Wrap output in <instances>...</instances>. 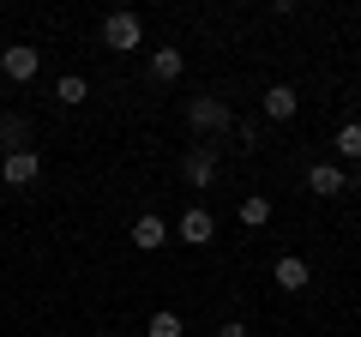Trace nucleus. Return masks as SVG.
<instances>
[{
  "mask_svg": "<svg viewBox=\"0 0 361 337\" xmlns=\"http://www.w3.org/2000/svg\"><path fill=\"white\" fill-rule=\"evenodd\" d=\"M211 235H217V217H211L205 205H193V211H180V241H187V247H205Z\"/></svg>",
  "mask_w": 361,
  "mask_h": 337,
  "instance_id": "obj_7",
  "label": "nucleus"
},
{
  "mask_svg": "<svg viewBox=\"0 0 361 337\" xmlns=\"http://www.w3.org/2000/svg\"><path fill=\"white\" fill-rule=\"evenodd\" d=\"M18 139H25V121L6 115V121H0V145H18Z\"/></svg>",
  "mask_w": 361,
  "mask_h": 337,
  "instance_id": "obj_16",
  "label": "nucleus"
},
{
  "mask_svg": "<svg viewBox=\"0 0 361 337\" xmlns=\"http://www.w3.org/2000/svg\"><path fill=\"white\" fill-rule=\"evenodd\" d=\"M42 66V49H30V42H13V49H0V73L13 78V85H30Z\"/></svg>",
  "mask_w": 361,
  "mask_h": 337,
  "instance_id": "obj_2",
  "label": "nucleus"
},
{
  "mask_svg": "<svg viewBox=\"0 0 361 337\" xmlns=\"http://www.w3.org/2000/svg\"><path fill=\"white\" fill-rule=\"evenodd\" d=\"M0 151H6V145H0Z\"/></svg>",
  "mask_w": 361,
  "mask_h": 337,
  "instance_id": "obj_20",
  "label": "nucleus"
},
{
  "mask_svg": "<svg viewBox=\"0 0 361 337\" xmlns=\"http://www.w3.org/2000/svg\"><path fill=\"white\" fill-rule=\"evenodd\" d=\"M217 337H247V325H241V319H229V325H217Z\"/></svg>",
  "mask_w": 361,
  "mask_h": 337,
  "instance_id": "obj_18",
  "label": "nucleus"
},
{
  "mask_svg": "<svg viewBox=\"0 0 361 337\" xmlns=\"http://www.w3.org/2000/svg\"><path fill=\"white\" fill-rule=\"evenodd\" d=\"M133 247H139V253H157V247H169V223L157 217V211H145V217L133 223Z\"/></svg>",
  "mask_w": 361,
  "mask_h": 337,
  "instance_id": "obj_8",
  "label": "nucleus"
},
{
  "mask_svg": "<svg viewBox=\"0 0 361 337\" xmlns=\"http://www.w3.org/2000/svg\"><path fill=\"white\" fill-rule=\"evenodd\" d=\"M145 337H180V313H151V325H145Z\"/></svg>",
  "mask_w": 361,
  "mask_h": 337,
  "instance_id": "obj_15",
  "label": "nucleus"
},
{
  "mask_svg": "<svg viewBox=\"0 0 361 337\" xmlns=\"http://www.w3.org/2000/svg\"><path fill=\"white\" fill-rule=\"evenodd\" d=\"M265 121H295V109H301V97H295V85H271L265 91Z\"/></svg>",
  "mask_w": 361,
  "mask_h": 337,
  "instance_id": "obj_9",
  "label": "nucleus"
},
{
  "mask_svg": "<svg viewBox=\"0 0 361 337\" xmlns=\"http://www.w3.org/2000/svg\"><path fill=\"white\" fill-rule=\"evenodd\" d=\"M271 277H277V289H289V295H301V289L313 283L307 259H295V253H277V265H271Z\"/></svg>",
  "mask_w": 361,
  "mask_h": 337,
  "instance_id": "obj_6",
  "label": "nucleus"
},
{
  "mask_svg": "<svg viewBox=\"0 0 361 337\" xmlns=\"http://www.w3.org/2000/svg\"><path fill=\"white\" fill-rule=\"evenodd\" d=\"M235 139H241V151H259V127L253 121H235Z\"/></svg>",
  "mask_w": 361,
  "mask_h": 337,
  "instance_id": "obj_17",
  "label": "nucleus"
},
{
  "mask_svg": "<svg viewBox=\"0 0 361 337\" xmlns=\"http://www.w3.org/2000/svg\"><path fill=\"white\" fill-rule=\"evenodd\" d=\"M337 151H343L349 163H361V121H343V127H337Z\"/></svg>",
  "mask_w": 361,
  "mask_h": 337,
  "instance_id": "obj_14",
  "label": "nucleus"
},
{
  "mask_svg": "<svg viewBox=\"0 0 361 337\" xmlns=\"http://www.w3.org/2000/svg\"><path fill=\"white\" fill-rule=\"evenodd\" d=\"M85 97H90V85H85V78H78V73H66L61 85H54V103H66V109H78V103H85Z\"/></svg>",
  "mask_w": 361,
  "mask_h": 337,
  "instance_id": "obj_12",
  "label": "nucleus"
},
{
  "mask_svg": "<svg viewBox=\"0 0 361 337\" xmlns=\"http://www.w3.org/2000/svg\"><path fill=\"white\" fill-rule=\"evenodd\" d=\"M103 42H109V49H121V54H127V49H139V42H145L139 13H109V18H103Z\"/></svg>",
  "mask_w": 361,
  "mask_h": 337,
  "instance_id": "obj_3",
  "label": "nucleus"
},
{
  "mask_svg": "<svg viewBox=\"0 0 361 337\" xmlns=\"http://www.w3.org/2000/svg\"><path fill=\"white\" fill-rule=\"evenodd\" d=\"M187 121H193V133H229L235 109L223 103V97H193V103H187Z\"/></svg>",
  "mask_w": 361,
  "mask_h": 337,
  "instance_id": "obj_1",
  "label": "nucleus"
},
{
  "mask_svg": "<svg viewBox=\"0 0 361 337\" xmlns=\"http://www.w3.org/2000/svg\"><path fill=\"white\" fill-rule=\"evenodd\" d=\"M307 187H313V193H325V199H337V193H349V175L337 163H313L307 168Z\"/></svg>",
  "mask_w": 361,
  "mask_h": 337,
  "instance_id": "obj_10",
  "label": "nucleus"
},
{
  "mask_svg": "<svg viewBox=\"0 0 361 337\" xmlns=\"http://www.w3.org/2000/svg\"><path fill=\"white\" fill-rule=\"evenodd\" d=\"M180 73H187V54H180V49H157L151 54V78H157V85H175Z\"/></svg>",
  "mask_w": 361,
  "mask_h": 337,
  "instance_id": "obj_11",
  "label": "nucleus"
},
{
  "mask_svg": "<svg viewBox=\"0 0 361 337\" xmlns=\"http://www.w3.org/2000/svg\"><path fill=\"white\" fill-rule=\"evenodd\" d=\"M241 223H247V229L271 223V199H265V193H247V199H241Z\"/></svg>",
  "mask_w": 361,
  "mask_h": 337,
  "instance_id": "obj_13",
  "label": "nucleus"
},
{
  "mask_svg": "<svg viewBox=\"0 0 361 337\" xmlns=\"http://www.w3.org/2000/svg\"><path fill=\"white\" fill-rule=\"evenodd\" d=\"M0 175H6V187H30V181L42 175V157L30 151V145H18V151L0 157Z\"/></svg>",
  "mask_w": 361,
  "mask_h": 337,
  "instance_id": "obj_4",
  "label": "nucleus"
},
{
  "mask_svg": "<svg viewBox=\"0 0 361 337\" xmlns=\"http://www.w3.org/2000/svg\"><path fill=\"white\" fill-rule=\"evenodd\" d=\"M180 175H187V187H211L217 181V151L211 145H193V151L180 157Z\"/></svg>",
  "mask_w": 361,
  "mask_h": 337,
  "instance_id": "obj_5",
  "label": "nucleus"
},
{
  "mask_svg": "<svg viewBox=\"0 0 361 337\" xmlns=\"http://www.w3.org/2000/svg\"><path fill=\"white\" fill-rule=\"evenodd\" d=\"M97 337H109V331H97Z\"/></svg>",
  "mask_w": 361,
  "mask_h": 337,
  "instance_id": "obj_19",
  "label": "nucleus"
}]
</instances>
